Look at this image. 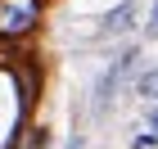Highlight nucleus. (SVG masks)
I'll return each instance as SVG.
<instances>
[{
	"label": "nucleus",
	"mask_w": 158,
	"mask_h": 149,
	"mask_svg": "<svg viewBox=\"0 0 158 149\" xmlns=\"http://www.w3.org/2000/svg\"><path fill=\"white\" fill-rule=\"evenodd\" d=\"M135 63H140V50L135 45H127L118 54V59L99 72V81H95V113H109L113 109V99H118V90H122V81L135 72Z\"/></svg>",
	"instance_id": "f257e3e1"
},
{
	"label": "nucleus",
	"mask_w": 158,
	"mask_h": 149,
	"mask_svg": "<svg viewBox=\"0 0 158 149\" xmlns=\"http://www.w3.org/2000/svg\"><path fill=\"white\" fill-rule=\"evenodd\" d=\"M41 23V0H0V41H23Z\"/></svg>",
	"instance_id": "f03ea898"
},
{
	"label": "nucleus",
	"mask_w": 158,
	"mask_h": 149,
	"mask_svg": "<svg viewBox=\"0 0 158 149\" xmlns=\"http://www.w3.org/2000/svg\"><path fill=\"white\" fill-rule=\"evenodd\" d=\"M135 18V0H122L113 14H104V23H99V36H118V32H127Z\"/></svg>",
	"instance_id": "7ed1b4c3"
},
{
	"label": "nucleus",
	"mask_w": 158,
	"mask_h": 149,
	"mask_svg": "<svg viewBox=\"0 0 158 149\" xmlns=\"http://www.w3.org/2000/svg\"><path fill=\"white\" fill-rule=\"evenodd\" d=\"M135 95L140 99H158V68H149V72L135 77Z\"/></svg>",
	"instance_id": "20e7f679"
},
{
	"label": "nucleus",
	"mask_w": 158,
	"mask_h": 149,
	"mask_svg": "<svg viewBox=\"0 0 158 149\" xmlns=\"http://www.w3.org/2000/svg\"><path fill=\"white\" fill-rule=\"evenodd\" d=\"M154 145H158V136H154V131H140V136L131 140V149H154Z\"/></svg>",
	"instance_id": "39448f33"
},
{
	"label": "nucleus",
	"mask_w": 158,
	"mask_h": 149,
	"mask_svg": "<svg viewBox=\"0 0 158 149\" xmlns=\"http://www.w3.org/2000/svg\"><path fill=\"white\" fill-rule=\"evenodd\" d=\"M145 36H158V0H154V14H149V27H145Z\"/></svg>",
	"instance_id": "423d86ee"
},
{
	"label": "nucleus",
	"mask_w": 158,
	"mask_h": 149,
	"mask_svg": "<svg viewBox=\"0 0 158 149\" xmlns=\"http://www.w3.org/2000/svg\"><path fill=\"white\" fill-rule=\"evenodd\" d=\"M14 149H41V131H36V136H27L23 145H14Z\"/></svg>",
	"instance_id": "0eeeda50"
},
{
	"label": "nucleus",
	"mask_w": 158,
	"mask_h": 149,
	"mask_svg": "<svg viewBox=\"0 0 158 149\" xmlns=\"http://www.w3.org/2000/svg\"><path fill=\"white\" fill-rule=\"evenodd\" d=\"M149 131L158 136V109H149Z\"/></svg>",
	"instance_id": "6e6552de"
}]
</instances>
